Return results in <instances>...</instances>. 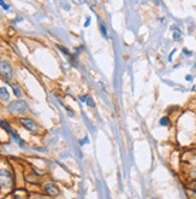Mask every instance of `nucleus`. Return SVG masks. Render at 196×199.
Masks as SVG:
<instances>
[{
  "label": "nucleus",
  "mask_w": 196,
  "mask_h": 199,
  "mask_svg": "<svg viewBox=\"0 0 196 199\" xmlns=\"http://www.w3.org/2000/svg\"><path fill=\"white\" fill-rule=\"evenodd\" d=\"M8 110L12 113L21 115V113H23V112H25L28 110V104L24 100H15L8 105Z\"/></svg>",
  "instance_id": "f257e3e1"
},
{
  "label": "nucleus",
  "mask_w": 196,
  "mask_h": 199,
  "mask_svg": "<svg viewBox=\"0 0 196 199\" xmlns=\"http://www.w3.org/2000/svg\"><path fill=\"white\" fill-rule=\"evenodd\" d=\"M0 76H2L7 81L13 77L12 68H11V64L7 61H0Z\"/></svg>",
  "instance_id": "f03ea898"
},
{
  "label": "nucleus",
  "mask_w": 196,
  "mask_h": 199,
  "mask_svg": "<svg viewBox=\"0 0 196 199\" xmlns=\"http://www.w3.org/2000/svg\"><path fill=\"white\" fill-rule=\"evenodd\" d=\"M19 122H21L22 126H23L25 129H28L29 132H32V133L39 132V126L34 122L33 120H30V118H25V117H22V118L19 120Z\"/></svg>",
  "instance_id": "7ed1b4c3"
},
{
  "label": "nucleus",
  "mask_w": 196,
  "mask_h": 199,
  "mask_svg": "<svg viewBox=\"0 0 196 199\" xmlns=\"http://www.w3.org/2000/svg\"><path fill=\"white\" fill-rule=\"evenodd\" d=\"M11 182H12V176L8 171L6 170H1L0 171V187H10L11 186Z\"/></svg>",
  "instance_id": "20e7f679"
},
{
  "label": "nucleus",
  "mask_w": 196,
  "mask_h": 199,
  "mask_svg": "<svg viewBox=\"0 0 196 199\" xmlns=\"http://www.w3.org/2000/svg\"><path fill=\"white\" fill-rule=\"evenodd\" d=\"M45 191H46V193H47L48 196H51V197H57V196H59V193H60L59 188H58L54 183H46V185H45Z\"/></svg>",
  "instance_id": "39448f33"
},
{
  "label": "nucleus",
  "mask_w": 196,
  "mask_h": 199,
  "mask_svg": "<svg viewBox=\"0 0 196 199\" xmlns=\"http://www.w3.org/2000/svg\"><path fill=\"white\" fill-rule=\"evenodd\" d=\"M10 98V94L7 92V89L5 87H0V99L1 100H7Z\"/></svg>",
  "instance_id": "423d86ee"
},
{
  "label": "nucleus",
  "mask_w": 196,
  "mask_h": 199,
  "mask_svg": "<svg viewBox=\"0 0 196 199\" xmlns=\"http://www.w3.org/2000/svg\"><path fill=\"white\" fill-rule=\"evenodd\" d=\"M172 30H173V39L176 40V41H179L181 40V36H182V34H181V30L176 27V26H173L172 27Z\"/></svg>",
  "instance_id": "0eeeda50"
},
{
  "label": "nucleus",
  "mask_w": 196,
  "mask_h": 199,
  "mask_svg": "<svg viewBox=\"0 0 196 199\" xmlns=\"http://www.w3.org/2000/svg\"><path fill=\"white\" fill-rule=\"evenodd\" d=\"M170 124V120L167 118V117H163V118H160V126H168Z\"/></svg>",
  "instance_id": "6e6552de"
},
{
  "label": "nucleus",
  "mask_w": 196,
  "mask_h": 199,
  "mask_svg": "<svg viewBox=\"0 0 196 199\" xmlns=\"http://www.w3.org/2000/svg\"><path fill=\"white\" fill-rule=\"evenodd\" d=\"M100 30H101V33H102V35L107 39L108 37V35H107V30H106V27L103 26V24H100Z\"/></svg>",
  "instance_id": "1a4fd4ad"
},
{
  "label": "nucleus",
  "mask_w": 196,
  "mask_h": 199,
  "mask_svg": "<svg viewBox=\"0 0 196 199\" xmlns=\"http://www.w3.org/2000/svg\"><path fill=\"white\" fill-rule=\"evenodd\" d=\"M188 198H189V199H196V192H195V191H188Z\"/></svg>",
  "instance_id": "9d476101"
},
{
  "label": "nucleus",
  "mask_w": 196,
  "mask_h": 199,
  "mask_svg": "<svg viewBox=\"0 0 196 199\" xmlns=\"http://www.w3.org/2000/svg\"><path fill=\"white\" fill-rule=\"evenodd\" d=\"M12 89H13L16 97H19V96H21V91H19V88H18L17 86H12Z\"/></svg>",
  "instance_id": "9b49d317"
},
{
  "label": "nucleus",
  "mask_w": 196,
  "mask_h": 199,
  "mask_svg": "<svg viewBox=\"0 0 196 199\" xmlns=\"http://www.w3.org/2000/svg\"><path fill=\"white\" fill-rule=\"evenodd\" d=\"M58 47H59V50H60L62 52H64L65 54H70V52H69L67 50H65V47H62V46H58Z\"/></svg>",
  "instance_id": "f8f14e48"
},
{
  "label": "nucleus",
  "mask_w": 196,
  "mask_h": 199,
  "mask_svg": "<svg viewBox=\"0 0 196 199\" xmlns=\"http://www.w3.org/2000/svg\"><path fill=\"white\" fill-rule=\"evenodd\" d=\"M87 104H88V106H94V101H93L92 98H88V100H87Z\"/></svg>",
  "instance_id": "ddd939ff"
},
{
  "label": "nucleus",
  "mask_w": 196,
  "mask_h": 199,
  "mask_svg": "<svg viewBox=\"0 0 196 199\" xmlns=\"http://www.w3.org/2000/svg\"><path fill=\"white\" fill-rule=\"evenodd\" d=\"M0 5L4 7V10H8V5H6V4H5L4 1H1V0H0Z\"/></svg>",
  "instance_id": "4468645a"
},
{
  "label": "nucleus",
  "mask_w": 196,
  "mask_h": 199,
  "mask_svg": "<svg viewBox=\"0 0 196 199\" xmlns=\"http://www.w3.org/2000/svg\"><path fill=\"white\" fill-rule=\"evenodd\" d=\"M79 100H81L82 103H87V100H88V98H87L86 96H81V97H79Z\"/></svg>",
  "instance_id": "2eb2a0df"
},
{
  "label": "nucleus",
  "mask_w": 196,
  "mask_h": 199,
  "mask_svg": "<svg viewBox=\"0 0 196 199\" xmlns=\"http://www.w3.org/2000/svg\"><path fill=\"white\" fill-rule=\"evenodd\" d=\"M185 80H187V81H191V80H193V76H191V75H187Z\"/></svg>",
  "instance_id": "dca6fc26"
},
{
  "label": "nucleus",
  "mask_w": 196,
  "mask_h": 199,
  "mask_svg": "<svg viewBox=\"0 0 196 199\" xmlns=\"http://www.w3.org/2000/svg\"><path fill=\"white\" fill-rule=\"evenodd\" d=\"M89 23H90V18H87V22H86V24H84V26H86V27H88V26H89Z\"/></svg>",
  "instance_id": "f3484780"
},
{
  "label": "nucleus",
  "mask_w": 196,
  "mask_h": 199,
  "mask_svg": "<svg viewBox=\"0 0 196 199\" xmlns=\"http://www.w3.org/2000/svg\"><path fill=\"white\" fill-rule=\"evenodd\" d=\"M184 53H185V54H191V52H189V51H187V50H184Z\"/></svg>",
  "instance_id": "a211bd4d"
},
{
  "label": "nucleus",
  "mask_w": 196,
  "mask_h": 199,
  "mask_svg": "<svg viewBox=\"0 0 196 199\" xmlns=\"http://www.w3.org/2000/svg\"><path fill=\"white\" fill-rule=\"evenodd\" d=\"M15 199H23V198H21V197H16Z\"/></svg>",
  "instance_id": "6ab92c4d"
},
{
  "label": "nucleus",
  "mask_w": 196,
  "mask_h": 199,
  "mask_svg": "<svg viewBox=\"0 0 196 199\" xmlns=\"http://www.w3.org/2000/svg\"><path fill=\"white\" fill-rule=\"evenodd\" d=\"M195 192H196V185H195Z\"/></svg>",
  "instance_id": "aec40b11"
},
{
  "label": "nucleus",
  "mask_w": 196,
  "mask_h": 199,
  "mask_svg": "<svg viewBox=\"0 0 196 199\" xmlns=\"http://www.w3.org/2000/svg\"><path fill=\"white\" fill-rule=\"evenodd\" d=\"M195 66H196V65H195Z\"/></svg>",
  "instance_id": "412c9836"
}]
</instances>
